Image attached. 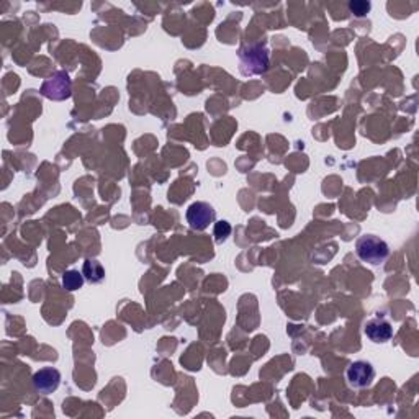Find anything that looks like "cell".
Listing matches in <instances>:
<instances>
[{
  "label": "cell",
  "instance_id": "6da1fadb",
  "mask_svg": "<svg viewBox=\"0 0 419 419\" xmlns=\"http://www.w3.org/2000/svg\"><path fill=\"white\" fill-rule=\"evenodd\" d=\"M355 252L362 262L370 266H382L390 256V247L379 236L365 235L357 240Z\"/></svg>",
  "mask_w": 419,
  "mask_h": 419
},
{
  "label": "cell",
  "instance_id": "7a4b0ae2",
  "mask_svg": "<svg viewBox=\"0 0 419 419\" xmlns=\"http://www.w3.org/2000/svg\"><path fill=\"white\" fill-rule=\"evenodd\" d=\"M240 69L242 76H261L268 69V49L262 45H251L240 51Z\"/></svg>",
  "mask_w": 419,
  "mask_h": 419
},
{
  "label": "cell",
  "instance_id": "3957f363",
  "mask_svg": "<svg viewBox=\"0 0 419 419\" xmlns=\"http://www.w3.org/2000/svg\"><path fill=\"white\" fill-rule=\"evenodd\" d=\"M346 380L350 388L354 390H362L374 384L375 380V369L370 362L367 360H355L346 370Z\"/></svg>",
  "mask_w": 419,
  "mask_h": 419
},
{
  "label": "cell",
  "instance_id": "277c9868",
  "mask_svg": "<svg viewBox=\"0 0 419 419\" xmlns=\"http://www.w3.org/2000/svg\"><path fill=\"white\" fill-rule=\"evenodd\" d=\"M185 218H187V223L194 231H205L211 223H215L216 211L206 201H195L187 208Z\"/></svg>",
  "mask_w": 419,
  "mask_h": 419
},
{
  "label": "cell",
  "instance_id": "5b68a950",
  "mask_svg": "<svg viewBox=\"0 0 419 419\" xmlns=\"http://www.w3.org/2000/svg\"><path fill=\"white\" fill-rule=\"evenodd\" d=\"M41 94L49 100H66L71 97V79L64 71L54 72L53 76L48 77L41 85Z\"/></svg>",
  "mask_w": 419,
  "mask_h": 419
},
{
  "label": "cell",
  "instance_id": "8992f818",
  "mask_svg": "<svg viewBox=\"0 0 419 419\" xmlns=\"http://www.w3.org/2000/svg\"><path fill=\"white\" fill-rule=\"evenodd\" d=\"M61 385V374L59 370L53 369V367H45L40 369L33 375V386L40 395H51L58 390Z\"/></svg>",
  "mask_w": 419,
  "mask_h": 419
},
{
  "label": "cell",
  "instance_id": "52a82bcc",
  "mask_svg": "<svg viewBox=\"0 0 419 419\" xmlns=\"http://www.w3.org/2000/svg\"><path fill=\"white\" fill-rule=\"evenodd\" d=\"M364 333L374 344H385L393 338V328L385 318H372L364 326Z\"/></svg>",
  "mask_w": 419,
  "mask_h": 419
},
{
  "label": "cell",
  "instance_id": "ba28073f",
  "mask_svg": "<svg viewBox=\"0 0 419 419\" xmlns=\"http://www.w3.org/2000/svg\"><path fill=\"white\" fill-rule=\"evenodd\" d=\"M82 273H84L85 281L90 283H100L105 281V268L95 259H85L84 266H82Z\"/></svg>",
  "mask_w": 419,
  "mask_h": 419
},
{
  "label": "cell",
  "instance_id": "9c48e42d",
  "mask_svg": "<svg viewBox=\"0 0 419 419\" xmlns=\"http://www.w3.org/2000/svg\"><path fill=\"white\" fill-rule=\"evenodd\" d=\"M84 282H85L84 273L76 271V268H72V271H66L63 278H61V285H63V288H66L67 292L79 290V288L84 287Z\"/></svg>",
  "mask_w": 419,
  "mask_h": 419
},
{
  "label": "cell",
  "instance_id": "30bf717a",
  "mask_svg": "<svg viewBox=\"0 0 419 419\" xmlns=\"http://www.w3.org/2000/svg\"><path fill=\"white\" fill-rule=\"evenodd\" d=\"M231 231L232 228L231 225L228 223V221H216L215 223V230H213V235H215V241L216 242H225L228 237L231 236Z\"/></svg>",
  "mask_w": 419,
  "mask_h": 419
},
{
  "label": "cell",
  "instance_id": "8fae6325",
  "mask_svg": "<svg viewBox=\"0 0 419 419\" xmlns=\"http://www.w3.org/2000/svg\"><path fill=\"white\" fill-rule=\"evenodd\" d=\"M349 8L355 17H365L370 12L372 5L370 2H364V0H354V2L349 4Z\"/></svg>",
  "mask_w": 419,
  "mask_h": 419
}]
</instances>
